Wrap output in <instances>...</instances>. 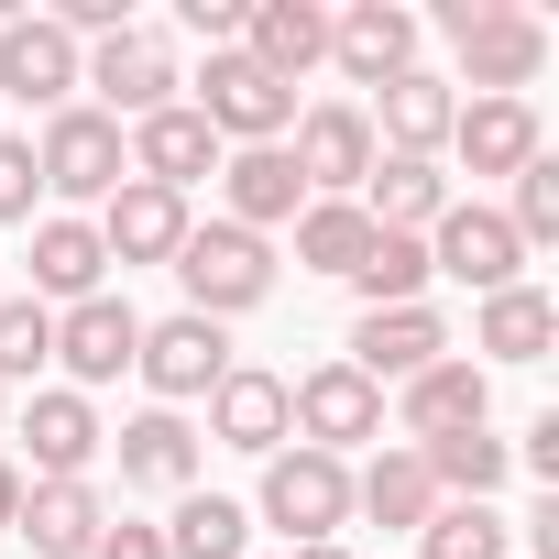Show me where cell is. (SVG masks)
<instances>
[{
  "label": "cell",
  "instance_id": "41",
  "mask_svg": "<svg viewBox=\"0 0 559 559\" xmlns=\"http://www.w3.org/2000/svg\"><path fill=\"white\" fill-rule=\"evenodd\" d=\"M12 515H23V472H12V461H0V526H12Z\"/></svg>",
  "mask_w": 559,
  "mask_h": 559
},
{
  "label": "cell",
  "instance_id": "14",
  "mask_svg": "<svg viewBox=\"0 0 559 559\" xmlns=\"http://www.w3.org/2000/svg\"><path fill=\"white\" fill-rule=\"evenodd\" d=\"M362 121H373V154H417V165H439V154H450V121H461V88L428 78V67H406V78L373 88Z\"/></svg>",
  "mask_w": 559,
  "mask_h": 559
},
{
  "label": "cell",
  "instance_id": "2",
  "mask_svg": "<svg viewBox=\"0 0 559 559\" xmlns=\"http://www.w3.org/2000/svg\"><path fill=\"white\" fill-rule=\"evenodd\" d=\"M439 34L461 45V88L483 99H526V78L548 67V23L515 0H439Z\"/></svg>",
  "mask_w": 559,
  "mask_h": 559
},
{
  "label": "cell",
  "instance_id": "40",
  "mask_svg": "<svg viewBox=\"0 0 559 559\" xmlns=\"http://www.w3.org/2000/svg\"><path fill=\"white\" fill-rule=\"evenodd\" d=\"M504 450H515V472H526V483H559V417H537V428H526V439H504Z\"/></svg>",
  "mask_w": 559,
  "mask_h": 559
},
{
  "label": "cell",
  "instance_id": "32",
  "mask_svg": "<svg viewBox=\"0 0 559 559\" xmlns=\"http://www.w3.org/2000/svg\"><path fill=\"white\" fill-rule=\"evenodd\" d=\"M241 537H252V515L230 493H176V515H165V559H241Z\"/></svg>",
  "mask_w": 559,
  "mask_h": 559
},
{
  "label": "cell",
  "instance_id": "18",
  "mask_svg": "<svg viewBox=\"0 0 559 559\" xmlns=\"http://www.w3.org/2000/svg\"><path fill=\"white\" fill-rule=\"evenodd\" d=\"M209 439L241 450V461H274L297 428H286V373H263V362H230L219 395H209Z\"/></svg>",
  "mask_w": 559,
  "mask_h": 559
},
{
  "label": "cell",
  "instance_id": "21",
  "mask_svg": "<svg viewBox=\"0 0 559 559\" xmlns=\"http://www.w3.org/2000/svg\"><path fill=\"white\" fill-rule=\"evenodd\" d=\"M219 198H230L219 219H230V230H252V241H263V230H286V219L308 209V187H297L286 143H241V154H219Z\"/></svg>",
  "mask_w": 559,
  "mask_h": 559
},
{
  "label": "cell",
  "instance_id": "10",
  "mask_svg": "<svg viewBox=\"0 0 559 559\" xmlns=\"http://www.w3.org/2000/svg\"><path fill=\"white\" fill-rule=\"evenodd\" d=\"M286 165H297L308 198H362V176H373V121H362V99H319V110H297Z\"/></svg>",
  "mask_w": 559,
  "mask_h": 559
},
{
  "label": "cell",
  "instance_id": "31",
  "mask_svg": "<svg viewBox=\"0 0 559 559\" xmlns=\"http://www.w3.org/2000/svg\"><path fill=\"white\" fill-rule=\"evenodd\" d=\"M286 230H297V263H308V274H341V286H352V263L373 252V219H362L352 198H308Z\"/></svg>",
  "mask_w": 559,
  "mask_h": 559
},
{
  "label": "cell",
  "instance_id": "43",
  "mask_svg": "<svg viewBox=\"0 0 559 559\" xmlns=\"http://www.w3.org/2000/svg\"><path fill=\"white\" fill-rule=\"evenodd\" d=\"M0 439H12V395H0Z\"/></svg>",
  "mask_w": 559,
  "mask_h": 559
},
{
  "label": "cell",
  "instance_id": "27",
  "mask_svg": "<svg viewBox=\"0 0 559 559\" xmlns=\"http://www.w3.org/2000/svg\"><path fill=\"white\" fill-rule=\"evenodd\" d=\"M99 526H110L99 483H23L12 537H34V559H88V548H99Z\"/></svg>",
  "mask_w": 559,
  "mask_h": 559
},
{
  "label": "cell",
  "instance_id": "39",
  "mask_svg": "<svg viewBox=\"0 0 559 559\" xmlns=\"http://www.w3.org/2000/svg\"><path fill=\"white\" fill-rule=\"evenodd\" d=\"M176 23H187V34H198V45L219 56V45H241V0H187Z\"/></svg>",
  "mask_w": 559,
  "mask_h": 559
},
{
  "label": "cell",
  "instance_id": "12",
  "mask_svg": "<svg viewBox=\"0 0 559 559\" xmlns=\"http://www.w3.org/2000/svg\"><path fill=\"white\" fill-rule=\"evenodd\" d=\"M78 78H88V45H67L45 12H12L0 23V99H23V110H67L78 99Z\"/></svg>",
  "mask_w": 559,
  "mask_h": 559
},
{
  "label": "cell",
  "instance_id": "35",
  "mask_svg": "<svg viewBox=\"0 0 559 559\" xmlns=\"http://www.w3.org/2000/svg\"><path fill=\"white\" fill-rule=\"evenodd\" d=\"M417 559H504V515L493 504H439L417 526Z\"/></svg>",
  "mask_w": 559,
  "mask_h": 559
},
{
  "label": "cell",
  "instance_id": "33",
  "mask_svg": "<svg viewBox=\"0 0 559 559\" xmlns=\"http://www.w3.org/2000/svg\"><path fill=\"white\" fill-rule=\"evenodd\" d=\"M352 286H362V308H417V297H428V241L373 230V252L352 263Z\"/></svg>",
  "mask_w": 559,
  "mask_h": 559
},
{
  "label": "cell",
  "instance_id": "24",
  "mask_svg": "<svg viewBox=\"0 0 559 559\" xmlns=\"http://www.w3.org/2000/svg\"><path fill=\"white\" fill-rule=\"evenodd\" d=\"M450 154H461L472 176H526V165L548 154V132H537V110H526V99H461Z\"/></svg>",
  "mask_w": 559,
  "mask_h": 559
},
{
  "label": "cell",
  "instance_id": "7",
  "mask_svg": "<svg viewBox=\"0 0 559 559\" xmlns=\"http://www.w3.org/2000/svg\"><path fill=\"white\" fill-rule=\"evenodd\" d=\"M132 373L154 384V406H176V417H187V406H209V395H219V373H230V330L176 308V319H154V330H143Z\"/></svg>",
  "mask_w": 559,
  "mask_h": 559
},
{
  "label": "cell",
  "instance_id": "34",
  "mask_svg": "<svg viewBox=\"0 0 559 559\" xmlns=\"http://www.w3.org/2000/svg\"><path fill=\"white\" fill-rule=\"evenodd\" d=\"M45 362H56V308L0 297V395H12V384H34Z\"/></svg>",
  "mask_w": 559,
  "mask_h": 559
},
{
  "label": "cell",
  "instance_id": "8",
  "mask_svg": "<svg viewBox=\"0 0 559 559\" xmlns=\"http://www.w3.org/2000/svg\"><path fill=\"white\" fill-rule=\"evenodd\" d=\"M286 428H297V450L352 461L362 439H384V395H373L352 362H319V373H297V384H286Z\"/></svg>",
  "mask_w": 559,
  "mask_h": 559
},
{
  "label": "cell",
  "instance_id": "42",
  "mask_svg": "<svg viewBox=\"0 0 559 559\" xmlns=\"http://www.w3.org/2000/svg\"><path fill=\"white\" fill-rule=\"evenodd\" d=\"M286 559H352V548H341V537H319V548H286Z\"/></svg>",
  "mask_w": 559,
  "mask_h": 559
},
{
  "label": "cell",
  "instance_id": "20",
  "mask_svg": "<svg viewBox=\"0 0 559 559\" xmlns=\"http://www.w3.org/2000/svg\"><path fill=\"white\" fill-rule=\"evenodd\" d=\"M110 461H121L132 493H198V428H187L176 406L121 417V428H110Z\"/></svg>",
  "mask_w": 559,
  "mask_h": 559
},
{
  "label": "cell",
  "instance_id": "6",
  "mask_svg": "<svg viewBox=\"0 0 559 559\" xmlns=\"http://www.w3.org/2000/svg\"><path fill=\"white\" fill-rule=\"evenodd\" d=\"M78 88H99L88 110H110V121L132 132V121L176 110V88H187V78H176V45H165L154 23H121L110 45H88V78H78Z\"/></svg>",
  "mask_w": 559,
  "mask_h": 559
},
{
  "label": "cell",
  "instance_id": "1",
  "mask_svg": "<svg viewBox=\"0 0 559 559\" xmlns=\"http://www.w3.org/2000/svg\"><path fill=\"white\" fill-rule=\"evenodd\" d=\"M176 286H187V319H252L263 297H274V241H252V230H230V219H187V241H176Z\"/></svg>",
  "mask_w": 559,
  "mask_h": 559
},
{
  "label": "cell",
  "instance_id": "15",
  "mask_svg": "<svg viewBox=\"0 0 559 559\" xmlns=\"http://www.w3.org/2000/svg\"><path fill=\"white\" fill-rule=\"evenodd\" d=\"M12 439H23V461H34L23 483H88V461L110 450L99 406H88V395H67V384H45V395L23 406V428H12Z\"/></svg>",
  "mask_w": 559,
  "mask_h": 559
},
{
  "label": "cell",
  "instance_id": "5",
  "mask_svg": "<svg viewBox=\"0 0 559 559\" xmlns=\"http://www.w3.org/2000/svg\"><path fill=\"white\" fill-rule=\"evenodd\" d=\"M209 132H219V154H241V143H286L297 132V88H274L241 45H219L209 56V78H198V99H187Z\"/></svg>",
  "mask_w": 559,
  "mask_h": 559
},
{
  "label": "cell",
  "instance_id": "22",
  "mask_svg": "<svg viewBox=\"0 0 559 559\" xmlns=\"http://www.w3.org/2000/svg\"><path fill=\"white\" fill-rule=\"evenodd\" d=\"M241 56L274 88H297L308 67H330V12H319V0H252V12H241Z\"/></svg>",
  "mask_w": 559,
  "mask_h": 559
},
{
  "label": "cell",
  "instance_id": "16",
  "mask_svg": "<svg viewBox=\"0 0 559 559\" xmlns=\"http://www.w3.org/2000/svg\"><path fill=\"white\" fill-rule=\"evenodd\" d=\"M330 67L352 88H384L417 67V12L406 0H352V12H330Z\"/></svg>",
  "mask_w": 559,
  "mask_h": 559
},
{
  "label": "cell",
  "instance_id": "25",
  "mask_svg": "<svg viewBox=\"0 0 559 559\" xmlns=\"http://www.w3.org/2000/svg\"><path fill=\"white\" fill-rule=\"evenodd\" d=\"M78 297H110V252L88 219H34V308H78Z\"/></svg>",
  "mask_w": 559,
  "mask_h": 559
},
{
  "label": "cell",
  "instance_id": "4",
  "mask_svg": "<svg viewBox=\"0 0 559 559\" xmlns=\"http://www.w3.org/2000/svg\"><path fill=\"white\" fill-rule=\"evenodd\" d=\"M263 526H286V548H319V537H341L352 526V461H330V450H274L263 461Z\"/></svg>",
  "mask_w": 559,
  "mask_h": 559
},
{
  "label": "cell",
  "instance_id": "29",
  "mask_svg": "<svg viewBox=\"0 0 559 559\" xmlns=\"http://www.w3.org/2000/svg\"><path fill=\"white\" fill-rule=\"evenodd\" d=\"M352 515H373V526H428V515H439L428 461H417V450H373V461L352 472Z\"/></svg>",
  "mask_w": 559,
  "mask_h": 559
},
{
  "label": "cell",
  "instance_id": "9",
  "mask_svg": "<svg viewBox=\"0 0 559 559\" xmlns=\"http://www.w3.org/2000/svg\"><path fill=\"white\" fill-rule=\"evenodd\" d=\"M526 241L504 230V209H483V198H450L439 209V230H428V274H450V286H472V297H504V286H526Z\"/></svg>",
  "mask_w": 559,
  "mask_h": 559
},
{
  "label": "cell",
  "instance_id": "13",
  "mask_svg": "<svg viewBox=\"0 0 559 559\" xmlns=\"http://www.w3.org/2000/svg\"><path fill=\"white\" fill-rule=\"evenodd\" d=\"M132 352H143L132 297H78V308H56V362H67V395L121 384V373H132Z\"/></svg>",
  "mask_w": 559,
  "mask_h": 559
},
{
  "label": "cell",
  "instance_id": "37",
  "mask_svg": "<svg viewBox=\"0 0 559 559\" xmlns=\"http://www.w3.org/2000/svg\"><path fill=\"white\" fill-rule=\"evenodd\" d=\"M34 198H45L34 143H23V132H0V230H12V219H34Z\"/></svg>",
  "mask_w": 559,
  "mask_h": 559
},
{
  "label": "cell",
  "instance_id": "11",
  "mask_svg": "<svg viewBox=\"0 0 559 559\" xmlns=\"http://www.w3.org/2000/svg\"><path fill=\"white\" fill-rule=\"evenodd\" d=\"M341 362H352V373H362L373 395H384V384H417L428 362H450V319H439L428 297H417V308H362V319H352V352H341Z\"/></svg>",
  "mask_w": 559,
  "mask_h": 559
},
{
  "label": "cell",
  "instance_id": "28",
  "mask_svg": "<svg viewBox=\"0 0 559 559\" xmlns=\"http://www.w3.org/2000/svg\"><path fill=\"white\" fill-rule=\"evenodd\" d=\"M417 461H428L439 504H493V493H504V472H515V450L493 439V417H483V428H450V439H428Z\"/></svg>",
  "mask_w": 559,
  "mask_h": 559
},
{
  "label": "cell",
  "instance_id": "23",
  "mask_svg": "<svg viewBox=\"0 0 559 559\" xmlns=\"http://www.w3.org/2000/svg\"><path fill=\"white\" fill-rule=\"evenodd\" d=\"M121 143H132V176H143V187H165V198H187L198 176H219V132H209L187 99H176V110H154V121H132Z\"/></svg>",
  "mask_w": 559,
  "mask_h": 559
},
{
  "label": "cell",
  "instance_id": "36",
  "mask_svg": "<svg viewBox=\"0 0 559 559\" xmlns=\"http://www.w3.org/2000/svg\"><path fill=\"white\" fill-rule=\"evenodd\" d=\"M504 230H515L526 252H537V241H559V165H548V154L515 176V209H504Z\"/></svg>",
  "mask_w": 559,
  "mask_h": 559
},
{
  "label": "cell",
  "instance_id": "30",
  "mask_svg": "<svg viewBox=\"0 0 559 559\" xmlns=\"http://www.w3.org/2000/svg\"><path fill=\"white\" fill-rule=\"evenodd\" d=\"M548 341H559V308H548L537 286H504V297H483V319H472V352H493V362H548Z\"/></svg>",
  "mask_w": 559,
  "mask_h": 559
},
{
  "label": "cell",
  "instance_id": "38",
  "mask_svg": "<svg viewBox=\"0 0 559 559\" xmlns=\"http://www.w3.org/2000/svg\"><path fill=\"white\" fill-rule=\"evenodd\" d=\"M88 559H165V526H143V515H110Z\"/></svg>",
  "mask_w": 559,
  "mask_h": 559
},
{
  "label": "cell",
  "instance_id": "26",
  "mask_svg": "<svg viewBox=\"0 0 559 559\" xmlns=\"http://www.w3.org/2000/svg\"><path fill=\"white\" fill-rule=\"evenodd\" d=\"M373 230H406V241H428L439 230V209H450V176L439 165H417V154H373V176H362V198H352Z\"/></svg>",
  "mask_w": 559,
  "mask_h": 559
},
{
  "label": "cell",
  "instance_id": "17",
  "mask_svg": "<svg viewBox=\"0 0 559 559\" xmlns=\"http://www.w3.org/2000/svg\"><path fill=\"white\" fill-rule=\"evenodd\" d=\"M493 417V373L483 362H428L417 384H395V428H406V450H428V439H450V428H483Z\"/></svg>",
  "mask_w": 559,
  "mask_h": 559
},
{
  "label": "cell",
  "instance_id": "19",
  "mask_svg": "<svg viewBox=\"0 0 559 559\" xmlns=\"http://www.w3.org/2000/svg\"><path fill=\"white\" fill-rule=\"evenodd\" d=\"M99 252L110 263H176V241H187V198H165V187H143V176H121L110 198H99Z\"/></svg>",
  "mask_w": 559,
  "mask_h": 559
},
{
  "label": "cell",
  "instance_id": "3",
  "mask_svg": "<svg viewBox=\"0 0 559 559\" xmlns=\"http://www.w3.org/2000/svg\"><path fill=\"white\" fill-rule=\"evenodd\" d=\"M34 176H45V198H67V219H78V209H99V198L132 176V143H121V121H110V110L67 99V110L34 132Z\"/></svg>",
  "mask_w": 559,
  "mask_h": 559
}]
</instances>
